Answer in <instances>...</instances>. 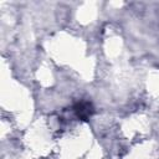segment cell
I'll return each mask as SVG.
<instances>
[{"mask_svg": "<svg viewBox=\"0 0 159 159\" xmlns=\"http://www.w3.org/2000/svg\"><path fill=\"white\" fill-rule=\"evenodd\" d=\"M76 112H77V116L80 118H87L88 116H91L92 113V107L89 103L87 102H83V103H80L77 107H76Z\"/></svg>", "mask_w": 159, "mask_h": 159, "instance_id": "obj_1", "label": "cell"}]
</instances>
